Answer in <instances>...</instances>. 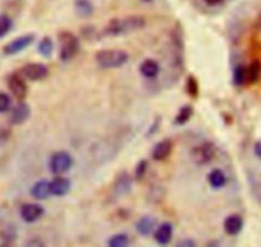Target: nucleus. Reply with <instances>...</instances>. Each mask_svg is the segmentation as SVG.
<instances>
[{
  "label": "nucleus",
  "instance_id": "1",
  "mask_svg": "<svg viewBox=\"0 0 261 247\" xmlns=\"http://www.w3.org/2000/svg\"><path fill=\"white\" fill-rule=\"evenodd\" d=\"M147 25V19L143 15H129L124 18H114L103 28V35L110 37H117L127 33L137 32Z\"/></svg>",
  "mask_w": 261,
  "mask_h": 247
},
{
  "label": "nucleus",
  "instance_id": "2",
  "mask_svg": "<svg viewBox=\"0 0 261 247\" xmlns=\"http://www.w3.org/2000/svg\"><path fill=\"white\" fill-rule=\"evenodd\" d=\"M94 60L102 69H117L129 61V53L119 48H103L96 52Z\"/></svg>",
  "mask_w": 261,
  "mask_h": 247
},
{
  "label": "nucleus",
  "instance_id": "3",
  "mask_svg": "<svg viewBox=\"0 0 261 247\" xmlns=\"http://www.w3.org/2000/svg\"><path fill=\"white\" fill-rule=\"evenodd\" d=\"M59 43H60V52H59V58L64 63L73 60L79 52L81 48V41H79L78 36L74 35L73 32L69 31H63L59 33Z\"/></svg>",
  "mask_w": 261,
  "mask_h": 247
},
{
  "label": "nucleus",
  "instance_id": "4",
  "mask_svg": "<svg viewBox=\"0 0 261 247\" xmlns=\"http://www.w3.org/2000/svg\"><path fill=\"white\" fill-rule=\"evenodd\" d=\"M74 166V158L66 150H60V152H55L50 157L48 160V170L53 175H64V173L69 172Z\"/></svg>",
  "mask_w": 261,
  "mask_h": 247
},
{
  "label": "nucleus",
  "instance_id": "5",
  "mask_svg": "<svg viewBox=\"0 0 261 247\" xmlns=\"http://www.w3.org/2000/svg\"><path fill=\"white\" fill-rule=\"evenodd\" d=\"M216 153V145L212 142H205L191 150V158L198 166H206L214 159Z\"/></svg>",
  "mask_w": 261,
  "mask_h": 247
},
{
  "label": "nucleus",
  "instance_id": "6",
  "mask_svg": "<svg viewBox=\"0 0 261 247\" xmlns=\"http://www.w3.org/2000/svg\"><path fill=\"white\" fill-rule=\"evenodd\" d=\"M8 88L12 92L13 96L18 99V101H24L28 93V87L25 84L24 76L20 75L18 73H13L8 76Z\"/></svg>",
  "mask_w": 261,
  "mask_h": 247
},
{
  "label": "nucleus",
  "instance_id": "7",
  "mask_svg": "<svg viewBox=\"0 0 261 247\" xmlns=\"http://www.w3.org/2000/svg\"><path fill=\"white\" fill-rule=\"evenodd\" d=\"M33 41H35V35H33V33L19 36V37L14 38L13 41L8 42L7 45L3 47V52L8 56L17 55V53L22 52L23 50H25L28 46L32 45Z\"/></svg>",
  "mask_w": 261,
  "mask_h": 247
},
{
  "label": "nucleus",
  "instance_id": "8",
  "mask_svg": "<svg viewBox=\"0 0 261 247\" xmlns=\"http://www.w3.org/2000/svg\"><path fill=\"white\" fill-rule=\"evenodd\" d=\"M20 74L27 80L38 81L48 75V68L42 63H30L20 69Z\"/></svg>",
  "mask_w": 261,
  "mask_h": 247
},
{
  "label": "nucleus",
  "instance_id": "9",
  "mask_svg": "<svg viewBox=\"0 0 261 247\" xmlns=\"http://www.w3.org/2000/svg\"><path fill=\"white\" fill-rule=\"evenodd\" d=\"M19 214L20 218L25 223H35L38 219L42 218V215L45 214V209H43V206L41 204L27 203L20 206Z\"/></svg>",
  "mask_w": 261,
  "mask_h": 247
},
{
  "label": "nucleus",
  "instance_id": "10",
  "mask_svg": "<svg viewBox=\"0 0 261 247\" xmlns=\"http://www.w3.org/2000/svg\"><path fill=\"white\" fill-rule=\"evenodd\" d=\"M31 116V107L27 102L19 101L12 109H10L9 121L12 125L24 124Z\"/></svg>",
  "mask_w": 261,
  "mask_h": 247
},
{
  "label": "nucleus",
  "instance_id": "11",
  "mask_svg": "<svg viewBox=\"0 0 261 247\" xmlns=\"http://www.w3.org/2000/svg\"><path fill=\"white\" fill-rule=\"evenodd\" d=\"M71 188V182L69 178L64 177V176L58 175L50 181V191L53 196H65L66 194L70 191Z\"/></svg>",
  "mask_w": 261,
  "mask_h": 247
},
{
  "label": "nucleus",
  "instance_id": "12",
  "mask_svg": "<svg viewBox=\"0 0 261 247\" xmlns=\"http://www.w3.org/2000/svg\"><path fill=\"white\" fill-rule=\"evenodd\" d=\"M173 149V143L171 139H163L158 142L152 149V158L157 162L167 159Z\"/></svg>",
  "mask_w": 261,
  "mask_h": 247
},
{
  "label": "nucleus",
  "instance_id": "13",
  "mask_svg": "<svg viewBox=\"0 0 261 247\" xmlns=\"http://www.w3.org/2000/svg\"><path fill=\"white\" fill-rule=\"evenodd\" d=\"M223 228L228 236H237L244 228V219L239 214H231L224 219Z\"/></svg>",
  "mask_w": 261,
  "mask_h": 247
},
{
  "label": "nucleus",
  "instance_id": "14",
  "mask_svg": "<svg viewBox=\"0 0 261 247\" xmlns=\"http://www.w3.org/2000/svg\"><path fill=\"white\" fill-rule=\"evenodd\" d=\"M172 233H173V227L172 224L168 223V222H165V223L160 224V226L155 228L154 233H153V237H154L155 242L161 246H166L171 242L172 239Z\"/></svg>",
  "mask_w": 261,
  "mask_h": 247
},
{
  "label": "nucleus",
  "instance_id": "15",
  "mask_svg": "<svg viewBox=\"0 0 261 247\" xmlns=\"http://www.w3.org/2000/svg\"><path fill=\"white\" fill-rule=\"evenodd\" d=\"M133 186V180L130 177L129 173L122 172L117 176V178L115 180L114 183V193L116 194L117 196H124L127 195L132 190Z\"/></svg>",
  "mask_w": 261,
  "mask_h": 247
},
{
  "label": "nucleus",
  "instance_id": "16",
  "mask_svg": "<svg viewBox=\"0 0 261 247\" xmlns=\"http://www.w3.org/2000/svg\"><path fill=\"white\" fill-rule=\"evenodd\" d=\"M155 228H157V219L154 216L144 215L135 223V229L142 236H149V234L154 233Z\"/></svg>",
  "mask_w": 261,
  "mask_h": 247
},
{
  "label": "nucleus",
  "instance_id": "17",
  "mask_svg": "<svg viewBox=\"0 0 261 247\" xmlns=\"http://www.w3.org/2000/svg\"><path fill=\"white\" fill-rule=\"evenodd\" d=\"M139 71L145 79H155L161 73V66L154 59H145L139 66Z\"/></svg>",
  "mask_w": 261,
  "mask_h": 247
},
{
  "label": "nucleus",
  "instance_id": "18",
  "mask_svg": "<svg viewBox=\"0 0 261 247\" xmlns=\"http://www.w3.org/2000/svg\"><path fill=\"white\" fill-rule=\"evenodd\" d=\"M31 196L36 200H46L48 199V196H51L50 191V181L48 180H40L37 182L33 183V186L31 187Z\"/></svg>",
  "mask_w": 261,
  "mask_h": 247
},
{
  "label": "nucleus",
  "instance_id": "19",
  "mask_svg": "<svg viewBox=\"0 0 261 247\" xmlns=\"http://www.w3.org/2000/svg\"><path fill=\"white\" fill-rule=\"evenodd\" d=\"M208 182L211 185V187L219 190V188L224 187L227 183V176L221 168H214L213 171H211L208 175Z\"/></svg>",
  "mask_w": 261,
  "mask_h": 247
},
{
  "label": "nucleus",
  "instance_id": "20",
  "mask_svg": "<svg viewBox=\"0 0 261 247\" xmlns=\"http://www.w3.org/2000/svg\"><path fill=\"white\" fill-rule=\"evenodd\" d=\"M74 9H75V13L79 17L88 18L93 13V5L89 0H75L74 2Z\"/></svg>",
  "mask_w": 261,
  "mask_h": 247
},
{
  "label": "nucleus",
  "instance_id": "21",
  "mask_svg": "<svg viewBox=\"0 0 261 247\" xmlns=\"http://www.w3.org/2000/svg\"><path fill=\"white\" fill-rule=\"evenodd\" d=\"M261 76V61L254 60L247 66V83H256Z\"/></svg>",
  "mask_w": 261,
  "mask_h": 247
},
{
  "label": "nucleus",
  "instance_id": "22",
  "mask_svg": "<svg viewBox=\"0 0 261 247\" xmlns=\"http://www.w3.org/2000/svg\"><path fill=\"white\" fill-rule=\"evenodd\" d=\"M38 53H40L41 56H43V58H51V55H53L54 52V42L53 40H51V37H48V36H45V37H42V40L40 41V43H38Z\"/></svg>",
  "mask_w": 261,
  "mask_h": 247
},
{
  "label": "nucleus",
  "instance_id": "23",
  "mask_svg": "<svg viewBox=\"0 0 261 247\" xmlns=\"http://www.w3.org/2000/svg\"><path fill=\"white\" fill-rule=\"evenodd\" d=\"M233 84L237 87H241L247 83V66L237 65L233 69Z\"/></svg>",
  "mask_w": 261,
  "mask_h": 247
},
{
  "label": "nucleus",
  "instance_id": "24",
  "mask_svg": "<svg viewBox=\"0 0 261 247\" xmlns=\"http://www.w3.org/2000/svg\"><path fill=\"white\" fill-rule=\"evenodd\" d=\"M130 238L126 233H116L107 239L109 247H126L129 246Z\"/></svg>",
  "mask_w": 261,
  "mask_h": 247
},
{
  "label": "nucleus",
  "instance_id": "25",
  "mask_svg": "<svg viewBox=\"0 0 261 247\" xmlns=\"http://www.w3.org/2000/svg\"><path fill=\"white\" fill-rule=\"evenodd\" d=\"M194 115V108L189 104L186 106H182L180 109H178L177 115L175 117V124L176 125H185L189 120L191 119V116Z\"/></svg>",
  "mask_w": 261,
  "mask_h": 247
},
{
  "label": "nucleus",
  "instance_id": "26",
  "mask_svg": "<svg viewBox=\"0 0 261 247\" xmlns=\"http://www.w3.org/2000/svg\"><path fill=\"white\" fill-rule=\"evenodd\" d=\"M13 28V19L7 14L0 15V38L5 37Z\"/></svg>",
  "mask_w": 261,
  "mask_h": 247
},
{
  "label": "nucleus",
  "instance_id": "27",
  "mask_svg": "<svg viewBox=\"0 0 261 247\" xmlns=\"http://www.w3.org/2000/svg\"><path fill=\"white\" fill-rule=\"evenodd\" d=\"M186 92L193 98H196L199 96V81L194 75H190L186 80Z\"/></svg>",
  "mask_w": 261,
  "mask_h": 247
},
{
  "label": "nucleus",
  "instance_id": "28",
  "mask_svg": "<svg viewBox=\"0 0 261 247\" xmlns=\"http://www.w3.org/2000/svg\"><path fill=\"white\" fill-rule=\"evenodd\" d=\"M12 108V98L8 93L0 92V114L8 112Z\"/></svg>",
  "mask_w": 261,
  "mask_h": 247
},
{
  "label": "nucleus",
  "instance_id": "29",
  "mask_svg": "<svg viewBox=\"0 0 261 247\" xmlns=\"http://www.w3.org/2000/svg\"><path fill=\"white\" fill-rule=\"evenodd\" d=\"M147 170H148V162H147V160H145V159L139 160V162H138V164H137V167H135V172H134L135 180H138V181L142 180V178L144 177Z\"/></svg>",
  "mask_w": 261,
  "mask_h": 247
},
{
  "label": "nucleus",
  "instance_id": "30",
  "mask_svg": "<svg viewBox=\"0 0 261 247\" xmlns=\"http://www.w3.org/2000/svg\"><path fill=\"white\" fill-rule=\"evenodd\" d=\"M161 117H157V119L154 120V122H153V125H150V127L148 129V132H147V136H150V135L155 134V132L158 131V129H160V125H161Z\"/></svg>",
  "mask_w": 261,
  "mask_h": 247
},
{
  "label": "nucleus",
  "instance_id": "31",
  "mask_svg": "<svg viewBox=\"0 0 261 247\" xmlns=\"http://www.w3.org/2000/svg\"><path fill=\"white\" fill-rule=\"evenodd\" d=\"M195 241H194V239H182V241H180L178 242L177 244H176V246H182V247H194L195 246Z\"/></svg>",
  "mask_w": 261,
  "mask_h": 247
},
{
  "label": "nucleus",
  "instance_id": "32",
  "mask_svg": "<svg viewBox=\"0 0 261 247\" xmlns=\"http://www.w3.org/2000/svg\"><path fill=\"white\" fill-rule=\"evenodd\" d=\"M25 246H45V244H43V242L41 241V239L33 238V239H30V241H27Z\"/></svg>",
  "mask_w": 261,
  "mask_h": 247
},
{
  "label": "nucleus",
  "instance_id": "33",
  "mask_svg": "<svg viewBox=\"0 0 261 247\" xmlns=\"http://www.w3.org/2000/svg\"><path fill=\"white\" fill-rule=\"evenodd\" d=\"M254 153H255V155H256V157L259 158V159H261V140H259V142L255 143Z\"/></svg>",
  "mask_w": 261,
  "mask_h": 247
},
{
  "label": "nucleus",
  "instance_id": "34",
  "mask_svg": "<svg viewBox=\"0 0 261 247\" xmlns=\"http://www.w3.org/2000/svg\"><path fill=\"white\" fill-rule=\"evenodd\" d=\"M204 2H205L208 5H211V7H216V5L222 4L224 0H204Z\"/></svg>",
  "mask_w": 261,
  "mask_h": 247
},
{
  "label": "nucleus",
  "instance_id": "35",
  "mask_svg": "<svg viewBox=\"0 0 261 247\" xmlns=\"http://www.w3.org/2000/svg\"><path fill=\"white\" fill-rule=\"evenodd\" d=\"M255 28H256L257 32H259L260 35H261V12H260V14L257 15V18H256V23H255Z\"/></svg>",
  "mask_w": 261,
  "mask_h": 247
},
{
  "label": "nucleus",
  "instance_id": "36",
  "mask_svg": "<svg viewBox=\"0 0 261 247\" xmlns=\"http://www.w3.org/2000/svg\"><path fill=\"white\" fill-rule=\"evenodd\" d=\"M144 2H150V0H144Z\"/></svg>",
  "mask_w": 261,
  "mask_h": 247
}]
</instances>
